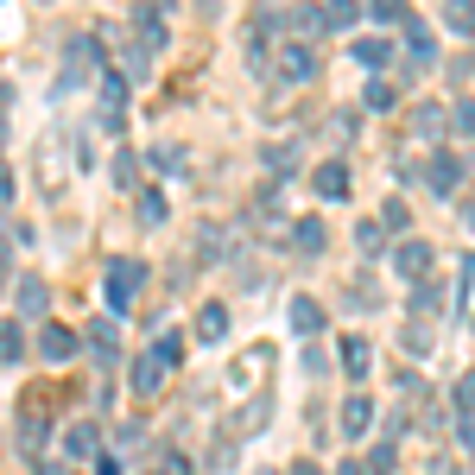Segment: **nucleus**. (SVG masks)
<instances>
[{"mask_svg":"<svg viewBox=\"0 0 475 475\" xmlns=\"http://www.w3.org/2000/svg\"><path fill=\"white\" fill-rule=\"evenodd\" d=\"M140 286H146V266L140 260H108V304L114 311H127L133 298H140Z\"/></svg>","mask_w":475,"mask_h":475,"instance_id":"f257e3e1","label":"nucleus"},{"mask_svg":"<svg viewBox=\"0 0 475 475\" xmlns=\"http://www.w3.org/2000/svg\"><path fill=\"white\" fill-rule=\"evenodd\" d=\"M38 355H45V362H71V355H77V336L63 329V323H45V329H38Z\"/></svg>","mask_w":475,"mask_h":475,"instance_id":"f03ea898","label":"nucleus"},{"mask_svg":"<svg viewBox=\"0 0 475 475\" xmlns=\"http://www.w3.org/2000/svg\"><path fill=\"white\" fill-rule=\"evenodd\" d=\"M311 71H317V57L304 45H286L279 51V83H311Z\"/></svg>","mask_w":475,"mask_h":475,"instance_id":"7ed1b4c3","label":"nucleus"},{"mask_svg":"<svg viewBox=\"0 0 475 475\" xmlns=\"http://www.w3.org/2000/svg\"><path fill=\"white\" fill-rule=\"evenodd\" d=\"M317 196L343 203V196H349V165H317Z\"/></svg>","mask_w":475,"mask_h":475,"instance_id":"20e7f679","label":"nucleus"},{"mask_svg":"<svg viewBox=\"0 0 475 475\" xmlns=\"http://www.w3.org/2000/svg\"><path fill=\"white\" fill-rule=\"evenodd\" d=\"M196 336H203V343H222V336H229V311L222 304H203L196 311Z\"/></svg>","mask_w":475,"mask_h":475,"instance_id":"39448f33","label":"nucleus"},{"mask_svg":"<svg viewBox=\"0 0 475 475\" xmlns=\"http://www.w3.org/2000/svg\"><path fill=\"white\" fill-rule=\"evenodd\" d=\"M159 380H165V368L153 362V349L133 355V393H159Z\"/></svg>","mask_w":475,"mask_h":475,"instance_id":"423d86ee","label":"nucleus"},{"mask_svg":"<svg viewBox=\"0 0 475 475\" xmlns=\"http://www.w3.org/2000/svg\"><path fill=\"white\" fill-rule=\"evenodd\" d=\"M63 450H71L77 462H89L96 456V425H71V431H63Z\"/></svg>","mask_w":475,"mask_h":475,"instance_id":"0eeeda50","label":"nucleus"},{"mask_svg":"<svg viewBox=\"0 0 475 475\" xmlns=\"http://www.w3.org/2000/svg\"><path fill=\"white\" fill-rule=\"evenodd\" d=\"M393 260H399V273H425V266H431V247H425V241H405Z\"/></svg>","mask_w":475,"mask_h":475,"instance_id":"6e6552de","label":"nucleus"},{"mask_svg":"<svg viewBox=\"0 0 475 475\" xmlns=\"http://www.w3.org/2000/svg\"><path fill=\"white\" fill-rule=\"evenodd\" d=\"M45 304H51L45 286L38 279H20V317H45Z\"/></svg>","mask_w":475,"mask_h":475,"instance_id":"1a4fd4ad","label":"nucleus"},{"mask_svg":"<svg viewBox=\"0 0 475 475\" xmlns=\"http://www.w3.org/2000/svg\"><path fill=\"white\" fill-rule=\"evenodd\" d=\"M368 419H374V405H368V399H349V405H343V431H349V438H362Z\"/></svg>","mask_w":475,"mask_h":475,"instance_id":"9d476101","label":"nucleus"},{"mask_svg":"<svg viewBox=\"0 0 475 475\" xmlns=\"http://www.w3.org/2000/svg\"><path fill=\"white\" fill-rule=\"evenodd\" d=\"M444 20L456 32H475V0H444Z\"/></svg>","mask_w":475,"mask_h":475,"instance_id":"9b49d317","label":"nucleus"},{"mask_svg":"<svg viewBox=\"0 0 475 475\" xmlns=\"http://www.w3.org/2000/svg\"><path fill=\"white\" fill-rule=\"evenodd\" d=\"M317 323H323V311H317L311 298H292V329H304V336H311Z\"/></svg>","mask_w":475,"mask_h":475,"instance_id":"f8f14e48","label":"nucleus"},{"mask_svg":"<svg viewBox=\"0 0 475 475\" xmlns=\"http://www.w3.org/2000/svg\"><path fill=\"white\" fill-rule=\"evenodd\" d=\"M89 349H96V362L114 355V323H89Z\"/></svg>","mask_w":475,"mask_h":475,"instance_id":"ddd939ff","label":"nucleus"},{"mask_svg":"<svg viewBox=\"0 0 475 475\" xmlns=\"http://www.w3.org/2000/svg\"><path fill=\"white\" fill-rule=\"evenodd\" d=\"M178 355H184V336H178V329H165V336H159V349H153V362H159V368H171Z\"/></svg>","mask_w":475,"mask_h":475,"instance_id":"4468645a","label":"nucleus"},{"mask_svg":"<svg viewBox=\"0 0 475 475\" xmlns=\"http://www.w3.org/2000/svg\"><path fill=\"white\" fill-rule=\"evenodd\" d=\"M20 349H26L20 323H0V362H20Z\"/></svg>","mask_w":475,"mask_h":475,"instance_id":"2eb2a0df","label":"nucleus"},{"mask_svg":"<svg viewBox=\"0 0 475 475\" xmlns=\"http://www.w3.org/2000/svg\"><path fill=\"white\" fill-rule=\"evenodd\" d=\"M292 32H323V7H292Z\"/></svg>","mask_w":475,"mask_h":475,"instance_id":"dca6fc26","label":"nucleus"},{"mask_svg":"<svg viewBox=\"0 0 475 475\" xmlns=\"http://www.w3.org/2000/svg\"><path fill=\"white\" fill-rule=\"evenodd\" d=\"M425 178H431L438 190H450V184H456V159H431V165H425Z\"/></svg>","mask_w":475,"mask_h":475,"instance_id":"f3484780","label":"nucleus"},{"mask_svg":"<svg viewBox=\"0 0 475 475\" xmlns=\"http://www.w3.org/2000/svg\"><path fill=\"white\" fill-rule=\"evenodd\" d=\"M292 235H298V254H317L323 247V222H298Z\"/></svg>","mask_w":475,"mask_h":475,"instance_id":"a211bd4d","label":"nucleus"},{"mask_svg":"<svg viewBox=\"0 0 475 475\" xmlns=\"http://www.w3.org/2000/svg\"><path fill=\"white\" fill-rule=\"evenodd\" d=\"M140 216H146V222H165V196H159V190L140 196Z\"/></svg>","mask_w":475,"mask_h":475,"instance_id":"6ab92c4d","label":"nucleus"},{"mask_svg":"<svg viewBox=\"0 0 475 475\" xmlns=\"http://www.w3.org/2000/svg\"><path fill=\"white\" fill-rule=\"evenodd\" d=\"M323 20H336V26H349V20H355V0H329V7H323Z\"/></svg>","mask_w":475,"mask_h":475,"instance_id":"aec40b11","label":"nucleus"},{"mask_svg":"<svg viewBox=\"0 0 475 475\" xmlns=\"http://www.w3.org/2000/svg\"><path fill=\"white\" fill-rule=\"evenodd\" d=\"M362 57H368V63H380V57H393V38H362Z\"/></svg>","mask_w":475,"mask_h":475,"instance_id":"412c9836","label":"nucleus"},{"mask_svg":"<svg viewBox=\"0 0 475 475\" xmlns=\"http://www.w3.org/2000/svg\"><path fill=\"white\" fill-rule=\"evenodd\" d=\"M456 127H462V133H475V102H462V108H456Z\"/></svg>","mask_w":475,"mask_h":475,"instance_id":"4be33fe9","label":"nucleus"},{"mask_svg":"<svg viewBox=\"0 0 475 475\" xmlns=\"http://www.w3.org/2000/svg\"><path fill=\"white\" fill-rule=\"evenodd\" d=\"M159 475H190V462H184V456H165V462H159Z\"/></svg>","mask_w":475,"mask_h":475,"instance_id":"5701e85b","label":"nucleus"},{"mask_svg":"<svg viewBox=\"0 0 475 475\" xmlns=\"http://www.w3.org/2000/svg\"><path fill=\"white\" fill-rule=\"evenodd\" d=\"M7 196H13V171H7V165H0V203H7Z\"/></svg>","mask_w":475,"mask_h":475,"instance_id":"b1692460","label":"nucleus"},{"mask_svg":"<svg viewBox=\"0 0 475 475\" xmlns=\"http://www.w3.org/2000/svg\"><path fill=\"white\" fill-rule=\"evenodd\" d=\"M292 475H317V469H311V462H298V469H292Z\"/></svg>","mask_w":475,"mask_h":475,"instance_id":"393cba45","label":"nucleus"}]
</instances>
